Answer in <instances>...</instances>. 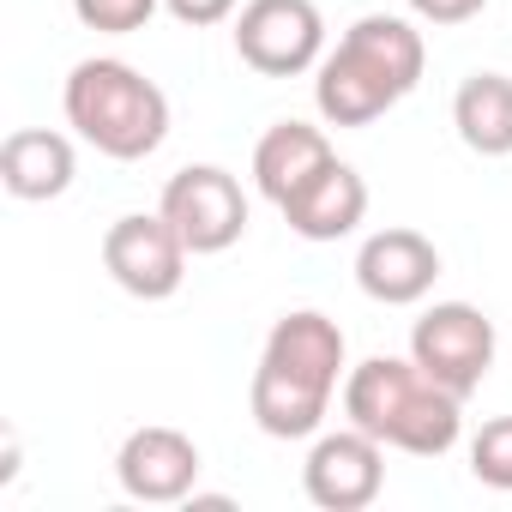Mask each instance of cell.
Segmentation results:
<instances>
[{
	"instance_id": "1",
	"label": "cell",
	"mask_w": 512,
	"mask_h": 512,
	"mask_svg": "<svg viewBox=\"0 0 512 512\" xmlns=\"http://www.w3.org/2000/svg\"><path fill=\"white\" fill-rule=\"evenodd\" d=\"M338 380H344V326L326 320L320 308H296L266 332L247 410L272 440H314Z\"/></svg>"
},
{
	"instance_id": "2",
	"label": "cell",
	"mask_w": 512,
	"mask_h": 512,
	"mask_svg": "<svg viewBox=\"0 0 512 512\" xmlns=\"http://www.w3.org/2000/svg\"><path fill=\"white\" fill-rule=\"evenodd\" d=\"M422 67H428L422 31L398 13H368L338 37L332 55H320L314 109L332 127H368L422 85Z\"/></svg>"
},
{
	"instance_id": "3",
	"label": "cell",
	"mask_w": 512,
	"mask_h": 512,
	"mask_svg": "<svg viewBox=\"0 0 512 512\" xmlns=\"http://www.w3.org/2000/svg\"><path fill=\"white\" fill-rule=\"evenodd\" d=\"M344 416L380 446L410 458H440L464 434V398L416 368V356H368L344 374Z\"/></svg>"
},
{
	"instance_id": "4",
	"label": "cell",
	"mask_w": 512,
	"mask_h": 512,
	"mask_svg": "<svg viewBox=\"0 0 512 512\" xmlns=\"http://www.w3.org/2000/svg\"><path fill=\"white\" fill-rule=\"evenodd\" d=\"M61 109H67V127H79V139L115 163H139L169 139V97L115 55L79 61L67 73Z\"/></svg>"
},
{
	"instance_id": "5",
	"label": "cell",
	"mask_w": 512,
	"mask_h": 512,
	"mask_svg": "<svg viewBox=\"0 0 512 512\" xmlns=\"http://www.w3.org/2000/svg\"><path fill=\"white\" fill-rule=\"evenodd\" d=\"M235 55L266 79L314 73L326 55V19L314 0H247L235 13Z\"/></svg>"
},
{
	"instance_id": "6",
	"label": "cell",
	"mask_w": 512,
	"mask_h": 512,
	"mask_svg": "<svg viewBox=\"0 0 512 512\" xmlns=\"http://www.w3.org/2000/svg\"><path fill=\"white\" fill-rule=\"evenodd\" d=\"M187 260L193 253L163 211H127L103 235V272L139 302H169L187 278Z\"/></svg>"
},
{
	"instance_id": "7",
	"label": "cell",
	"mask_w": 512,
	"mask_h": 512,
	"mask_svg": "<svg viewBox=\"0 0 512 512\" xmlns=\"http://www.w3.org/2000/svg\"><path fill=\"white\" fill-rule=\"evenodd\" d=\"M157 211L175 223V235L187 241V253H223L247 235V193L229 169L217 163H187L163 181Z\"/></svg>"
},
{
	"instance_id": "8",
	"label": "cell",
	"mask_w": 512,
	"mask_h": 512,
	"mask_svg": "<svg viewBox=\"0 0 512 512\" xmlns=\"http://www.w3.org/2000/svg\"><path fill=\"white\" fill-rule=\"evenodd\" d=\"M410 356H416V368L428 380L470 398L494 368V320L482 308H470V302H434L410 326Z\"/></svg>"
},
{
	"instance_id": "9",
	"label": "cell",
	"mask_w": 512,
	"mask_h": 512,
	"mask_svg": "<svg viewBox=\"0 0 512 512\" xmlns=\"http://www.w3.org/2000/svg\"><path fill=\"white\" fill-rule=\"evenodd\" d=\"M302 488L326 512H362L386 488V446L356 422L332 428V434H314L308 464H302Z\"/></svg>"
},
{
	"instance_id": "10",
	"label": "cell",
	"mask_w": 512,
	"mask_h": 512,
	"mask_svg": "<svg viewBox=\"0 0 512 512\" xmlns=\"http://www.w3.org/2000/svg\"><path fill=\"white\" fill-rule=\"evenodd\" d=\"M115 482L127 500H145V506H175L199 488V446L181 434V428H163V422H145L121 440L115 452Z\"/></svg>"
},
{
	"instance_id": "11",
	"label": "cell",
	"mask_w": 512,
	"mask_h": 512,
	"mask_svg": "<svg viewBox=\"0 0 512 512\" xmlns=\"http://www.w3.org/2000/svg\"><path fill=\"white\" fill-rule=\"evenodd\" d=\"M440 278V247L422 229H374L356 253V284L380 308H416Z\"/></svg>"
},
{
	"instance_id": "12",
	"label": "cell",
	"mask_w": 512,
	"mask_h": 512,
	"mask_svg": "<svg viewBox=\"0 0 512 512\" xmlns=\"http://www.w3.org/2000/svg\"><path fill=\"white\" fill-rule=\"evenodd\" d=\"M338 163V151H332V139L320 133V127H308V121H278V127H266V139L253 145V187H260L278 211L314 181V175H326Z\"/></svg>"
},
{
	"instance_id": "13",
	"label": "cell",
	"mask_w": 512,
	"mask_h": 512,
	"mask_svg": "<svg viewBox=\"0 0 512 512\" xmlns=\"http://www.w3.org/2000/svg\"><path fill=\"white\" fill-rule=\"evenodd\" d=\"M79 175V157H73V139L67 133H49V127H19L0 145V187L25 205H49L73 187Z\"/></svg>"
},
{
	"instance_id": "14",
	"label": "cell",
	"mask_w": 512,
	"mask_h": 512,
	"mask_svg": "<svg viewBox=\"0 0 512 512\" xmlns=\"http://www.w3.org/2000/svg\"><path fill=\"white\" fill-rule=\"evenodd\" d=\"M362 217H368V181H362L350 163H332L326 175H314V181L284 205V223H290L302 241H344Z\"/></svg>"
},
{
	"instance_id": "15",
	"label": "cell",
	"mask_w": 512,
	"mask_h": 512,
	"mask_svg": "<svg viewBox=\"0 0 512 512\" xmlns=\"http://www.w3.org/2000/svg\"><path fill=\"white\" fill-rule=\"evenodd\" d=\"M452 127L476 157H512V79L470 73L452 97Z\"/></svg>"
},
{
	"instance_id": "16",
	"label": "cell",
	"mask_w": 512,
	"mask_h": 512,
	"mask_svg": "<svg viewBox=\"0 0 512 512\" xmlns=\"http://www.w3.org/2000/svg\"><path fill=\"white\" fill-rule=\"evenodd\" d=\"M470 476L482 488L512 494V416H494V422L476 428V440H470Z\"/></svg>"
},
{
	"instance_id": "17",
	"label": "cell",
	"mask_w": 512,
	"mask_h": 512,
	"mask_svg": "<svg viewBox=\"0 0 512 512\" xmlns=\"http://www.w3.org/2000/svg\"><path fill=\"white\" fill-rule=\"evenodd\" d=\"M163 0H73V13L85 31H109V37H127V31H145L151 13Z\"/></svg>"
},
{
	"instance_id": "18",
	"label": "cell",
	"mask_w": 512,
	"mask_h": 512,
	"mask_svg": "<svg viewBox=\"0 0 512 512\" xmlns=\"http://www.w3.org/2000/svg\"><path fill=\"white\" fill-rule=\"evenodd\" d=\"M169 7V19H181V25H193V31H205V25H223L241 0H163Z\"/></svg>"
},
{
	"instance_id": "19",
	"label": "cell",
	"mask_w": 512,
	"mask_h": 512,
	"mask_svg": "<svg viewBox=\"0 0 512 512\" xmlns=\"http://www.w3.org/2000/svg\"><path fill=\"white\" fill-rule=\"evenodd\" d=\"M482 7H488V0H410V13L422 25H470Z\"/></svg>"
}]
</instances>
